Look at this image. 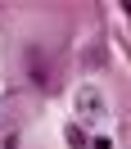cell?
<instances>
[{
  "label": "cell",
  "mask_w": 131,
  "mask_h": 149,
  "mask_svg": "<svg viewBox=\"0 0 131 149\" xmlns=\"http://www.w3.org/2000/svg\"><path fill=\"white\" fill-rule=\"evenodd\" d=\"M77 104H82V118H86V122H95V118L104 113V100H100V95L91 91V86H82V95H77Z\"/></svg>",
  "instance_id": "obj_1"
}]
</instances>
